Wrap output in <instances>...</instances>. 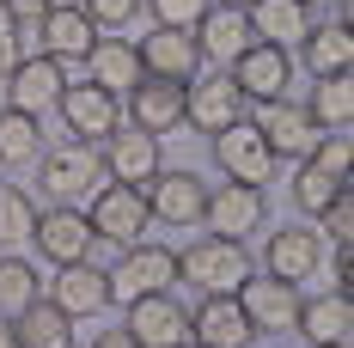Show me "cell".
<instances>
[{"mask_svg":"<svg viewBox=\"0 0 354 348\" xmlns=\"http://www.w3.org/2000/svg\"><path fill=\"white\" fill-rule=\"evenodd\" d=\"M104 287H110V306H135L141 293H165V287H177V250L153 239L129 244L104 269Z\"/></svg>","mask_w":354,"mask_h":348,"instance_id":"obj_1","label":"cell"},{"mask_svg":"<svg viewBox=\"0 0 354 348\" xmlns=\"http://www.w3.org/2000/svg\"><path fill=\"white\" fill-rule=\"evenodd\" d=\"M293 73H299L293 49H281V43H257V37L226 62V80L239 86L245 104H275V98H287V80H293Z\"/></svg>","mask_w":354,"mask_h":348,"instance_id":"obj_2","label":"cell"},{"mask_svg":"<svg viewBox=\"0 0 354 348\" xmlns=\"http://www.w3.org/2000/svg\"><path fill=\"white\" fill-rule=\"evenodd\" d=\"M250 275V250L245 239H196L189 250H177V281H189L196 293H232Z\"/></svg>","mask_w":354,"mask_h":348,"instance_id":"obj_3","label":"cell"},{"mask_svg":"<svg viewBox=\"0 0 354 348\" xmlns=\"http://www.w3.org/2000/svg\"><path fill=\"white\" fill-rule=\"evenodd\" d=\"M98 183H104L98 147H86V140L43 147V196H49V208H80V202H92Z\"/></svg>","mask_w":354,"mask_h":348,"instance_id":"obj_4","label":"cell"},{"mask_svg":"<svg viewBox=\"0 0 354 348\" xmlns=\"http://www.w3.org/2000/svg\"><path fill=\"white\" fill-rule=\"evenodd\" d=\"M86 220H92L98 239H110V244L129 250V244H141V232L153 226V208H147V190H141V183H98Z\"/></svg>","mask_w":354,"mask_h":348,"instance_id":"obj_5","label":"cell"},{"mask_svg":"<svg viewBox=\"0 0 354 348\" xmlns=\"http://www.w3.org/2000/svg\"><path fill=\"white\" fill-rule=\"evenodd\" d=\"M55 110H62V129H68L73 140H86V147H98V140L122 122V98H116L110 86H98V80H68L62 98H55Z\"/></svg>","mask_w":354,"mask_h":348,"instance_id":"obj_6","label":"cell"},{"mask_svg":"<svg viewBox=\"0 0 354 348\" xmlns=\"http://www.w3.org/2000/svg\"><path fill=\"white\" fill-rule=\"evenodd\" d=\"M214 165L232 177V183H269V177H281V159L269 153V140H263V129L250 122V116H239L232 129H220L214 135Z\"/></svg>","mask_w":354,"mask_h":348,"instance_id":"obj_7","label":"cell"},{"mask_svg":"<svg viewBox=\"0 0 354 348\" xmlns=\"http://www.w3.org/2000/svg\"><path fill=\"white\" fill-rule=\"evenodd\" d=\"M232 300H239V312L250 318L257 336H287L293 318H299V287L281 281V275H257V269H250V275L232 287Z\"/></svg>","mask_w":354,"mask_h":348,"instance_id":"obj_8","label":"cell"},{"mask_svg":"<svg viewBox=\"0 0 354 348\" xmlns=\"http://www.w3.org/2000/svg\"><path fill=\"white\" fill-rule=\"evenodd\" d=\"M98 165H104V183H153L159 177V135H147L135 122H116L104 140H98Z\"/></svg>","mask_w":354,"mask_h":348,"instance_id":"obj_9","label":"cell"},{"mask_svg":"<svg viewBox=\"0 0 354 348\" xmlns=\"http://www.w3.org/2000/svg\"><path fill=\"white\" fill-rule=\"evenodd\" d=\"M269 220V196L257 190V183H220L208 190V202H202V226H208L214 239H250L257 226Z\"/></svg>","mask_w":354,"mask_h":348,"instance_id":"obj_10","label":"cell"},{"mask_svg":"<svg viewBox=\"0 0 354 348\" xmlns=\"http://www.w3.org/2000/svg\"><path fill=\"white\" fill-rule=\"evenodd\" d=\"M239 116H250V104L239 98V86H232L226 73H196V80L183 86V122H189L196 135H220V129H232Z\"/></svg>","mask_w":354,"mask_h":348,"instance_id":"obj_11","label":"cell"},{"mask_svg":"<svg viewBox=\"0 0 354 348\" xmlns=\"http://www.w3.org/2000/svg\"><path fill=\"white\" fill-rule=\"evenodd\" d=\"M122 312H129L122 330H129L141 348H183L189 342V306L177 300L171 287H165V293H141V300L122 306Z\"/></svg>","mask_w":354,"mask_h":348,"instance_id":"obj_12","label":"cell"},{"mask_svg":"<svg viewBox=\"0 0 354 348\" xmlns=\"http://www.w3.org/2000/svg\"><path fill=\"white\" fill-rule=\"evenodd\" d=\"M202 202H208V183L189 172V165H159V177L147 183V208L159 226H202Z\"/></svg>","mask_w":354,"mask_h":348,"instance_id":"obj_13","label":"cell"},{"mask_svg":"<svg viewBox=\"0 0 354 348\" xmlns=\"http://www.w3.org/2000/svg\"><path fill=\"white\" fill-rule=\"evenodd\" d=\"M257 129H263V140H269V153L275 159H306L312 147H318V122H312V110L293 104V98H275V104H257V116H250Z\"/></svg>","mask_w":354,"mask_h":348,"instance_id":"obj_14","label":"cell"},{"mask_svg":"<svg viewBox=\"0 0 354 348\" xmlns=\"http://www.w3.org/2000/svg\"><path fill=\"white\" fill-rule=\"evenodd\" d=\"M324 269V239L312 226H275L269 244H263V275H281V281H312Z\"/></svg>","mask_w":354,"mask_h":348,"instance_id":"obj_15","label":"cell"},{"mask_svg":"<svg viewBox=\"0 0 354 348\" xmlns=\"http://www.w3.org/2000/svg\"><path fill=\"white\" fill-rule=\"evenodd\" d=\"M135 49H141V73H147V80H177V86H189V80L202 73V49H196V37H189V31L153 25Z\"/></svg>","mask_w":354,"mask_h":348,"instance_id":"obj_16","label":"cell"},{"mask_svg":"<svg viewBox=\"0 0 354 348\" xmlns=\"http://www.w3.org/2000/svg\"><path fill=\"white\" fill-rule=\"evenodd\" d=\"M31 244H37V257L43 263H80L86 250H92V220L80 208H43L37 214V226H31Z\"/></svg>","mask_w":354,"mask_h":348,"instance_id":"obj_17","label":"cell"},{"mask_svg":"<svg viewBox=\"0 0 354 348\" xmlns=\"http://www.w3.org/2000/svg\"><path fill=\"white\" fill-rule=\"evenodd\" d=\"M189 342H202V348H250L257 330H250V318L239 312L232 293H202V306L189 312Z\"/></svg>","mask_w":354,"mask_h":348,"instance_id":"obj_18","label":"cell"},{"mask_svg":"<svg viewBox=\"0 0 354 348\" xmlns=\"http://www.w3.org/2000/svg\"><path fill=\"white\" fill-rule=\"evenodd\" d=\"M62 86H68L62 62H49V55H25L19 68L6 73V110H25V116H43V110H55Z\"/></svg>","mask_w":354,"mask_h":348,"instance_id":"obj_19","label":"cell"},{"mask_svg":"<svg viewBox=\"0 0 354 348\" xmlns=\"http://www.w3.org/2000/svg\"><path fill=\"white\" fill-rule=\"evenodd\" d=\"M122 116L135 122V129H147V135H171V129H183V86L177 80H135L129 86V104H122Z\"/></svg>","mask_w":354,"mask_h":348,"instance_id":"obj_20","label":"cell"},{"mask_svg":"<svg viewBox=\"0 0 354 348\" xmlns=\"http://www.w3.org/2000/svg\"><path fill=\"white\" fill-rule=\"evenodd\" d=\"M92 31H98V25H92L80 6H62V0H55V6L43 12V55L62 62V73L86 68V55H92V43H98Z\"/></svg>","mask_w":354,"mask_h":348,"instance_id":"obj_21","label":"cell"},{"mask_svg":"<svg viewBox=\"0 0 354 348\" xmlns=\"http://www.w3.org/2000/svg\"><path fill=\"white\" fill-rule=\"evenodd\" d=\"M49 300H55L73 324H80V318H98V312L110 306L104 269H98V263H86V257H80V263H62V269H55V281H49Z\"/></svg>","mask_w":354,"mask_h":348,"instance_id":"obj_22","label":"cell"},{"mask_svg":"<svg viewBox=\"0 0 354 348\" xmlns=\"http://www.w3.org/2000/svg\"><path fill=\"white\" fill-rule=\"evenodd\" d=\"M293 330L306 336V342H348L354 336V300L348 293H318V300H299V318H293Z\"/></svg>","mask_w":354,"mask_h":348,"instance_id":"obj_23","label":"cell"},{"mask_svg":"<svg viewBox=\"0 0 354 348\" xmlns=\"http://www.w3.org/2000/svg\"><path fill=\"white\" fill-rule=\"evenodd\" d=\"M293 62H306V73L312 80H330V73H348L354 68V31L348 25H312V31L299 37V55Z\"/></svg>","mask_w":354,"mask_h":348,"instance_id":"obj_24","label":"cell"},{"mask_svg":"<svg viewBox=\"0 0 354 348\" xmlns=\"http://www.w3.org/2000/svg\"><path fill=\"white\" fill-rule=\"evenodd\" d=\"M86 73L98 80V86H110L116 98L141 80V49L129 43L122 31H98V43H92V55H86Z\"/></svg>","mask_w":354,"mask_h":348,"instance_id":"obj_25","label":"cell"},{"mask_svg":"<svg viewBox=\"0 0 354 348\" xmlns=\"http://www.w3.org/2000/svg\"><path fill=\"white\" fill-rule=\"evenodd\" d=\"M245 25L257 43H281V49H293L299 37L312 31V12L299 6V0H250L245 6Z\"/></svg>","mask_w":354,"mask_h":348,"instance_id":"obj_26","label":"cell"},{"mask_svg":"<svg viewBox=\"0 0 354 348\" xmlns=\"http://www.w3.org/2000/svg\"><path fill=\"white\" fill-rule=\"evenodd\" d=\"M189 37H196L202 62H220V68H226V62L250 43V25H245V12H239V6H208V12H202V25H196Z\"/></svg>","mask_w":354,"mask_h":348,"instance_id":"obj_27","label":"cell"},{"mask_svg":"<svg viewBox=\"0 0 354 348\" xmlns=\"http://www.w3.org/2000/svg\"><path fill=\"white\" fill-rule=\"evenodd\" d=\"M12 342L19 348H73V318L55 300H31L12 318Z\"/></svg>","mask_w":354,"mask_h":348,"instance_id":"obj_28","label":"cell"},{"mask_svg":"<svg viewBox=\"0 0 354 348\" xmlns=\"http://www.w3.org/2000/svg\"><path fill=\"white\" fill-rule=\"evenodd\" d=\"M306 110H312L318 135H330V129H354V80H348V73L312 80V98H306Z\"/></svg>","mask_w":354,"mask_h":348,"instance_id":"obj_29","label":"cell"},{"mask_svg":"<svg viewBox=\"0 0 354 348\" xmlns=\"http://www.w3.org/2000/svg\"><path fill=\"white\" fill-rule=\"evenodd\" d=\"M31 300H43L37 263H31V257H19V250H6V257H0V324H12Z\"/></svg>","mask_w":354,"mask_h":348,"instance_id":"obj_30","label":"cell"},{"mask_svg":"<svg viewBox=\"0 0 354 348\" xmlns=\"http://www.w3.org/2000/svg\"><path fill=\"white\" fill-rule=\"evenodd\" d=\"M43 159V116L0 110V165H37Z\"/></svg>","mask_w":354,"mask_h":348,"instance_id":"obj_31","label":"cell"},{"mask_svg":"<svg viewBox=\"0 0 354 348\" xmlns=\"http://www.w3.org/2000/svg\"><path fill=\"white\" fill-rule=\"evenodd\" d=\"M37 196L25 183H0V250L12 244H31V226H37Z\"/></svg>","mask_w":354,"mask_h":348,"instance_id":"obj_32","label":"cell"},{"mask_svg":"<svg viewBox=\"0 0 354 348\" xmlns=\"http://www.w3.org/2000/svg\"><path fill=\"white\" fill-rule=\"evenodd\" d=\"M342 190H348V177H336V172H324V165H312V159H299V172H293V208L299 214L318 220Z\"/></svg>","mask_w":354,"mask_h":348,"instance_id":"obj_33","label":"cell"},{"mask_svg":"<svg viewBox=\"0 0 354 348\" xmlns=\"http://www.w3.org/2000/svg\"><path fill=\"white\" fill-rule=\"evenodd\" d=\"M141 6L153 12V25H165V31H196L214 0H141Z\"/></svg>","mask_w":354,"mask_h":348,"instance_id":"obj_34","label":"cell"},{"mask_svg":"<svg viewBox=\"0 0 354 348\" xmlns=\"http://www.w3.org/2000/svg\"><path fill=\"white\" fill-rule=\"evenodd\" d=\"M306 159H312V165H324V172H336V177H348L354 135H348V129H330V135H318V147H312Z\"/></svg>","mask_w":354,"mask_h":348,"instance_id":"obj_35","label":"cell"},{"mask_svg":"<svg viewBox=\"0 0 354 348\" xmlns=\"http://www.w3.org/2000/svg\"><path fill=\"white\" fill-rule=\"evenodd\" d=\"M80 12L98 25V31H122L141 19V0H80Z\"/></svg>","mask_w":354,"mask_h":348,"instance_id":"obj_36","label":"cell"},{"mask_svg":"<svg viewBox=\"0 0 354 348\" xmlns=\"http://www.w3.org/2000/svg\"><path fill=\"white\" fill-rule=\"evenodd\" d=\"M318 226L336 239V250H342V244H354V190H342V196L318 214Z\"/></svg>","mask_w":354,"mask_h":348,"instance_id":"obj_37","label":"cell"},{"mask_svg":"<svg viewBox=\"0 0 354 348\" xmlns=\"http://www.w3.org/2000/svg\"><path fill=\"white\" fill-rule=\"evenodd\" d=\"M19 62H25V25H19V19L0 6V80L19 68Z\"/></svg>","mask_w":354,"mask_h":348,"instance_id":"obj_38","label":"cell"},{"mask_svg":"<svg viewBox=\"0 0 354 348\" xmlns=\"http://www.w3.org/2000/svg\"><path fill=\"white\" fill-rule=\"evenodd\" d=\"M0 6H6V12H12L19 25H43V12H49L55 0H0Z\"/></svg>","mask_w":354,"mask_h":348,"instance_id":"obj_39","label":"cell"},{"mask_svg":"<svg viewBox=\"0 0 354 348\" xmlns=\"http://www.w3.org/2000/svg\"><path fill=\"white\" fill-rule=\"evenodd\" d=\"M92 348H141V342H135L122 324H110V330H98V336H92Z\"/></svg>","mask_w":354,"mask_h":348,"instance_id":"obj_40","label":"cell"},{"mask_svg":"<svg viewBox=\"0 0 354 348\" xmlns=\"http://www.w3.org/2000/svg\"><path fill=\"white\" fill-rule=\"evenodd\" d=\"M0 348H19V342H12V324H0Z\"/></svg>","mask_w":354,"mask_h":348,"instance_id":"obj_41","label":"cell"},{"mask_svg":"<svg viewBox=\"0 0 354 348\" xmlns=\"http://www.w3.org/2000/svg\"><path fill=\"white\" fill-rule=\"evenodd\" d=\"M214 6H239V12H245V6H250V0H214Z\"/></svg>","mask_w":354,"mask_h":348,"instance_id":"obj_42","label":"cell"},{"mask_svg":"<svg viewBox=\"0 0 354 348\" xmlns=\"http://www.w3.org/2000/svg\"><path fill=\"white\" fill-rule=\"evenodd\" d=\"M299 6H306V12H312V6H336V0H299Z\"/></svg>","mask_w":354,"mask_h":348,"instance_id":"obj_43","label":"cell"},{"mask_svg":"<svg viewBox=\"0 0 354 348\" xmlns=\"http://www.w3.org/2000/svg\"><path fill=\"white\" fill-rule=\"evenodd\" d=\"M318 348H348V342H318Z\"/></svg>","mask_w":354,"mask_h":348,"instance_id":"obj_44","label":"cell"},{"mask_svg":"<svg viewBox=\"0 0 354 348\" xmlns=\"http://www.w3.org/2000/svg\"><path fill=\"white\" fill-rule=\"evenodd\" d=\"M183 348H202V342H183Z\"/></svg>","mask_w":354,"mask_h":348,"instance_id":"obj_45","label":"cell"}]
</instances>
